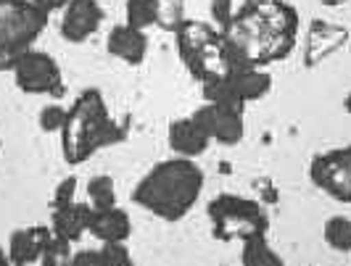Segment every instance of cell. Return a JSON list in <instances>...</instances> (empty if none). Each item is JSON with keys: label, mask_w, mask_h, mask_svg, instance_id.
Returning <instances> with one entry per match:
<instances>
[{"label": "cell", "mask_w": 351, "mask_h": 266, "mask_svg": "<svg viewBox=\"0 0 351 266\" xmlns=\"http://www.w3.org/2000/svg\"><path fill=\"white\" fill-rule=\"evenodd\" d=\"M225 35L238 69H264L293 53L299 14L288 0H246Z\"/></svg>", "instance_id": "1"}, {"label": "cell", "mask_w": 351, "mask_h": 266, "mask_svg": "<svg viewBox=\"0 0 351 266\" xmlns=\"http://www.w3.org/2000/svg\"><path fill=\"white\" fill-rule=\"evenodd\" d=\"M204 193V172L193 159H169L156 163L141 185L132 190V200L164 222H180L198 203Z\"/></svg>", "instance_id": "2"}, {"label": "cell", "mask_w": 351, "mask_h": 266, "mask_svg": "<svg viewBox=\"0 0 351 266\" xmlns=\"http://www.w3.org/2000/svg\"><path fill=\"white\" fill-rule=\"evenodd\" d=\"M124 137V127L108 114L101 90H85L66 108V122L61 129V150L66 163H85L90 156Z\"/></svg>", "instance_id": "3"}, {"label": "cell", "mask_w": 351, "mask_h": 266, "mask_svg": "<svg viewBox=\"0 0 351 266\" xmlns=\"http://www.w3.org/2000/svg\"><path fill=\"white\" fill-rule=\"evenodd\" d=\"M177 55L182 58V64L195 79L204 82H214L228 77L230 71L238 69L235 55L228 42V35L222 29H217L209 21H193L185 18L175 32Z\"/></svg>", "instance_id": "4"}, {"label": "cell", "mask_w": 351, "mask_h": 266, "mask_svg": "<svg viewBox=\"0 0 351 266\" xmlns=\"http://www.w3.org/2000/svg\"><path fill=\"white\" fill-rule=\"evenodd\" d=\"M48 16L32 0H0V71H11L21 55L35 48Z\"/></svg>", "instance_id": "5"}, {"label": "cell", "mask_w": 351, "mask_h": 266, "mask_svg": "<svg viewBox=\"0 0 351 266\" xmlns=\"http://www.w3.org/2000/svg\"><path fill=\"white\" fill-rule=\"evenodd\" d=\"M206 213H209L214 235L225 243L248 240L256 235H267V230H269V219L264 213L262 203H256L254 198L222 193V196L211 198Z\"/></svg>", "instance_id": "6"}, {"label": "cell", "mask_w": 351, "mask_h": 266, "mask_svg": "<svg viewBox=\"0 0 351 266\" xmlns=\"http://www.w3.org/2000/svg\"><path fill=\"white\" fill-rule=\"evenodd\" d=\"M16 88L27 95H61L64 92V74L58 61L43 51H27L14 64Z\"/></svg>", "instance_id": "7"}, {"label": "cell", "mask_w": 351, "mask_h": 266, "mask_svg": "<svg viewBox=\"0 0 351 266\" xmlns=\"http://www.w3.org/2000/svg\"><path fill=\"white\" fill-rule=\"evenodd\" d=\"M309 177L317 190H322L338 203L351 206V145L330 148L315 156L309 166Z\"/></svg>", "instance_id": "8"}, {"label": "cell", "mask_w": 351, "mask_h": 266, "mask_svg": "<svg viewBox=\"0 0 351 266\" xmlns=\"http://www.w3.org/2000/svg\"><path fill=\"white\" fill-rule=\"evenodd\" d=\"M193 119L195 124L209 135V140L219 142V145H238L246 135L243 108L206 103V106L195 108Z\"/></svg>", "instance_id": "9"}, {"label": "cell", "mask_w": 351, "mask_h": 266, "mask_svg": "<svg viewBox=\"0 0 351 266\" xmlns=\"http://www.w3.org/2000/svg\"><path fill=\"white\" fill-rule=\"evenodd\" d=\"M127 24L148 29L156 27L164 32H177L185 21V0H127Z\"/></svg>", "instance_id": "10"}, {"label": "cell", "mask_w": 351, "mask_h": 266, "mask_svg": "<svg viewBox=\"0 0 351 266\" xmlns=\"http://www.w3.org/2000/svg\"><path fill=\"white\" fill-rule=\"evenodd\" d=\"M104 24V8L98 0H69L61 16V37L66 42H85Z\"/></svg>", "instance_id": "11"}, {"label": "cell", "mask_w": 351, "mask_h": 266, "mask_svg": "<svg viewBox=\"0 0 351 266\" xmlns=\"http://www.w3.org/2000/svg\"><path fill=\"white\" fill-rule=\"evenodd\" d=\"M53 237L51 227H24L14 230L8 237V261L14 266H35L43 261V253Z\"/></svg>", "instance_id": "12"}, {"label": "cell", "mask_w": 351, "mask_h": 266, "mask_svg": "<svg viewBox=\"0 0 351 266\" xmlns=\"http://www.w3.org/2000/svg\"><path fill=\"white\" fill-rule=\"evenodd\" d=\"M106 51L119 58L130 66H138L145 61V53H148V37L143 29L138 27H130V24H119L114 27L108 37H106Z\"/></svg>", "instance_id": "13"}, {"label": "cell", "mask_w": 351, "mask_h": 266, "mask_svg": "<svg viewBox=\"0 0 351 266\" xmlns=\"http://www.w3.org/2000/svg\"><path fill=\"white\" fill-rule=\"evenodd\" d=\"M167 140H169V148L175 150L180 159H195V156L206 153V148H209V142H211L209 135L195 124L193 116L169 122Z\"/></svg>", "instance_id": "14"}, {"label": "cell", "mask_w": 351, "mask_h": 266, "mask_svg": "<svg viewBox=\"0 0 351 266\" xmlns=\"http://www.w3.org/2000/svg\"><path fill=\"white\" fill-rule=\"evenodd\" d=\"M90 219H93V206L90 203H71L64 209L51 211V230L56 237H64L69 243L82 240V235L90 232Z\"/></svg>", "instance_id": "15"}, {"label": "cell", "mask_w": 351, "mask_h": 266, "mask_svg": "<svg viewBox=\"0 0 351 266\" xmlns=\"http://www.w3.org/2000/svg\"><path fill=\"white\" fill-rule=\"evenodd\" d=\"M90 235H93L95 240H101V243H124V240L132 235L130 213L124 211V209H119V206L93 211Z\"/></svg>", "instance_id": "16"}, {"label": "cell", "mask_w": 351, "mask_h": 266, "mask_svg": "<svg viewBox=\"0 0 351 266\" xmlns=\"http://www.w3.org/2000/svg\"><path fill=\"white\" fill-rule=\"evenodd\" d=\"M225 82L243 106L254 103V101H262L272 90V77L264 69H235L225 77Z\"/></svg>", "instance_id": "17"}, {"label": "cell", "mask_w": 351, "mask_h": 266, "mask_svg": "<svg viewBox=\"0 0 351 266\" xmlns=\"http://www.w3.org/2000/svg\"><path fill=\"white\" fill-rule=\"evenodd\" d=\"M241 264L243 266H285L280 253L267 243V235H256L243 240L241 248Z\"/></svg>", "instance_id": "18"}, {"label": "cell", "mask_w": 351, "mask_h": 266, "mask_svg": "<svg viewBox=\"0 0 351 266\" xmlns=\"http://www.w3.org/2000/svg\"><path fill=\"white\" fill-rule=\"evenodd\" d=\"M88 203L93 206V211L117 206V187H114V179L108 177V174H95V177L90 179Z\"/></svg>", "instance_id": "19"}, {"label": "cell", "mask_w": 351, "mask_h": 266, "mask_svg": "<svg viewBox=\"0 0 351 266\" xmlns=\"http://www.w3.org/2000/svg\"><path fill=\"white\" fill-rule=\"evenodd\" d=\"M325 243L333 250H341V253H349L351 250V222L346 216H330L325 222Z\"/></svg>", "instance_id": "20"}, {"label": "cell", "mask_w": 351, "mask_h": 266, "mask_svg": "<svg viewBox=\"0 0 351 266\" xmlns=\"http://www.w3.org/2000/svg\"><path fill=\"white\" fill-rule=\"evenodd\" d=\"M71 261V243L69 240H64V237H56L53 235L51 243H48V248L43 253V266H66Z\"/></svg>", "instance_id": "21"}, {"label": "cell", "mask_w": 351, "mask_h": 266, "mask_svg": "<svg viewBox=\"0 0 351 266\" xmlns=\"http://www.w3.org/2000/svg\"><path fill=\"white\" fill-rule=\"evenodd\" d=\"M209 11H211V24H214L217 29L228 32L232 18H235V3H232V0H211Z\"/></svg>", "instance_id": "22"}, {"label": "cell", "mask_w": 351, "mask_h": 266, "mask_svg": "<svg viewBox=\"0 0 351 266\" xmlns=\"http://www.w3.org/2000/svg\"><path fill=\"white\" fill-rule=\"evenodd\" d=\"M101 256H104L106 266H135L132 253L124 243H104Z\"/></svg>", "instance_id": "23"}, {"label": "cell", "mask_w": 351, "mask_h": 266, "mask_svg": "<svg viewBox=\"0 0 351 266\" xmlns=\"http://www.w3.org/2000/svg\"><path fill=\"white\" fill-rule=\"evenodd\" d=\"M74 196H77V177H66L64 182H58V187L53 190V198H51V211L53 209L71 206Z\"/></svg>", "instance_id": "24"}, {"label": "cell", "mask_w": 351, "mask_h": 266, "mask_svg": "<svg viewBox=\"0 0 351 266\" xmlns=\"http://www.w3.org/2000/svg\"><path fill=\"white\" fill-rule=\"evenodd\" d=\"M64 122H66V108L45 106L40 111V127H43L45 132H61V129H64Z\"/></svg>", "instance_id": "25"}, {"label": "cell", "mask_w": 351, "mask_h": 266, "mask_svg": "<svg viewBox=\"0 0 351 266\" xmlns=\"http://www.w3.org/2000/svg\"><path fill=\"white\" fill-rule=\"evenodd\" d=\"M66 266H106L101 250H77L71 253V261Z\"/></svg>", "instance_id": "26"}, {"label": "cell", "mask_w": 351, "mask_h": 266, "mask_svg": "<svg viewBox=\"0 0 351 266\" xmlns=\"http://www.w3.org/2000/svg\"><path fill=\"white\" fill-rule=\"evenodd\" d=\"M37 8L45 14V16H51L56 11H64L66 5H69V0H32Z\"/></svg>", "instance_id": "27"}, {"label": "cell", "mask_w": 351, "mask_h": 266, "mask_svg": "<svg viewBox=\"0 0 351 266\" xmlns=\"http://www.w3.org/2000/svg\"><path fill=\"white\" fill-rule=\"evenodd\" d=\"M0 266H14L11 261H8V253L0 248Z\"/></svg>", "instance_id": "28"}, {"label": "cell", "mask_w": 351, "mask_h": 266, "mask_svg": "<svg viewBox=\"0 0 351 266\" xmlns=\"http://www.w3.org/2000/svg\"><path fill=\"white\" fill-rule=\"evenodd\" d=\"M319 3H322V5H343L346 0H319Z\"/></svg>", "instance_id": "29"}, {"label": "cell", "mask_w": 351, "mask_h": 266, "mask_svg": "<svg viewBox=\"0 0 351 266\" xmlns=\"http://www.w3.org/2000/svg\"><path fill=\"white\" fill-rule=\"evenodd\" d=\"M343 108H346V111L351 114V92L346 95V98H343Z\"/></svg>", "instance_id": "30"}]
</instances>
